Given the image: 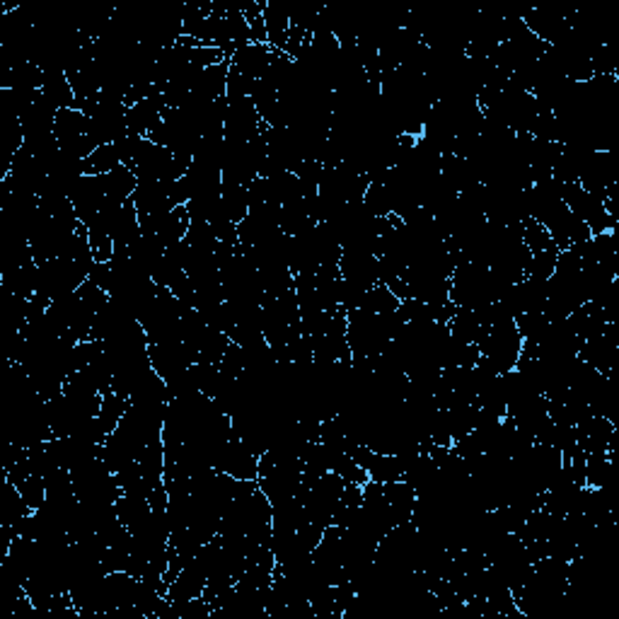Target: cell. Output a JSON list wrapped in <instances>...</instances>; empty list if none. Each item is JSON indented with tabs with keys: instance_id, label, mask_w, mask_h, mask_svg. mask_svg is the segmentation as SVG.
<instances>
[{
	"instance_id": "cell-1",
	"label": "cell",
	"mask_w": 619,
	"mask_h": 619,
	"mask_svg": "<svg viewBox=\"0 0 619 619\" xmlns=\"http://www.w3.org/2000/svg\"><path fill=\"white\" fill-rule=\"evenodd\" d=\"M477 348H480L481 358H487L489 363L494 365V371L503 375V372L516 371L520 351H523V336L513 318H503L481 332Z\"/></svg>"
},
{
	"instance_id": "cell-2",
	"label": "cell",
	"mask_w": 619,
	"mask_h": 619,
	"mask_svg": "<svg viewBox=\"0 0 619 619\" xmlns=\"http://www.w3.org/2000/svg\"><path fill=\"white\" fill-rule=\"evenodd\" d=\"M94 184H97L100 193L104 196V202L126 203L133 196V192H136V186H139V177L126 165H119L116 170L94 177Z\"/></svg>"
},
{
	"instance_id": "cell-3",
	"label": "cell",
	"mask_w": 619,
	"mask_h": 619,
	"mask_svg": "<svg viewBox=\"0 0 619 619\" xmlns=\"http://www.w3.org/2000/svg\"><path fill=\"white\" fill-rule=\"evenodd\" d=\"M269 61H271V47L269 44H245L240 47L230 58V66L242 77L247 80H262L269 70Z\"/></svg>"
},
{
	"instance_id": "cell-4",
	"label": "cell",
	"mask_w": 619,
	"mask_h": 619,
	"mask_svg": "<svg viewBox=\"0 0 619 619\" xmlns=\"http://www.w3.org/2000/svg\"><path fill=\"white\" fill-rule=\"evenodd\" d=\"M264 24H266L269 47L276 49V51H286L288 31H291L288 8H283L279 3H266L264 5Z\"/></svg>"
},
{
	"instance_id": "cell-5",
	"label": "cell",
	"mask_w": 619,
	"mask_h": 619,
	"mask_svg": "<svg viewBox=\"0 0 619 619\" xmlns=\"http://www.w3.org/2000/svg\"><path fill=\"white\" fill-rule=\"evenodd\" d=\"M41 94H44L56 109H77L76 93H73V87H70L68 77H66L63 70H47V73H44Z\"/></svg>"
},
{
	"instance_id": "cell-6",
	"label": "cell",
	"mask_w": 619,
	"mask_h": 619,
	"mask_svg": "<svg viewBox=\"0 0 619 619\" xmlns=\"http://www.w3.org/2000/svg\"><path fill=\"white\" fill-rule=\"evenodd\" d=\"M119 165H121V155H119L114 143H107V146L94 148L93 153L83 160V175L85 177H100V175L116 170Z\"/></svg>"
},
{
	"instance_id": "cell-7",
	"label": "cell",
	"mask_w": 619,
	"mask_h": 619,
	"mask_svg": "<svg viewBox=\"0 0 619 619\" xmlns=\"http://www.w3.org/2000/svg\"><path fill=\"white\" fill-rule=\"evenodd\" d=\"M399 305H402V301L397 298L390 288L385 286V283H375L372 288H368L363 295V302H361V308L368 310V312H372V315H387V312H397L399 310Z\"/></svg>"
},
{
	"instance_id": "cell-8",
	"label": "cell",
	"mask_w": 619,
	"mask_h": 619,
	"mask_svg": "<svg viewBox=\"0 0 619 619\" xmlns=\"http://www.w3.org/2000/svg\"><path fill=\"white\" fill-rule=\"evenodd\" d=\"M17 491L22 494L24 503L30 506L31 511H39L44 501H47V481L41 474H30L27 480L17 487Z\"/></svg>"
},
{
	"instance_id": "cell-9",
	"label": "cell",
	"mask_w": 619,
	"mask_h": 619,
	"mask_svg": "<svg viewBox=\"0 0 619 619\" xmlns=\"http://www.w3.org/2000/svg\"><path fill=\"white\" fill-rule=\"evenodd\" d=\"M87 240H90V252H93L94 264H109L114 259L116 242L109 232L90 230V228H87Z\"/></svg>"
}]
</instances>
